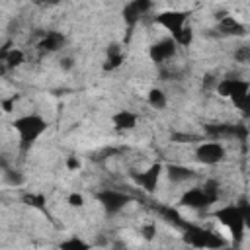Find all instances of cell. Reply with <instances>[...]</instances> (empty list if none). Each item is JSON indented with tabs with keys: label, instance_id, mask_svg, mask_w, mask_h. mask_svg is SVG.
I'll return each instance as SVG.
<instances>
[{
	"label": "cell",
	"instance_id": "1",
	"mask_svg": "<svg viewBox=\"0 0 250 250\" xmlns=\"http://www.w3.org/2000/svg\"><path fill=\"white\" fill-rule=\"evenodd\" d=\"M12 127H14V131L18 133L21 150H29L31 145L47 131V121H45L41 115L29 113V115L18 117V119L12 123Z\"/></svg>",
	"mask_w": 250,
	"mask_h": 250
},
{
	"label": "cell",
	"instance_id": "6",
	"mask_svg": "<svg viewBox=\"0 0 250 250\" xmlns=\"http://www.w3.org/2000/svg\"><path fill=\"white\" fill-rule=\"evenodd\" d=\"M98 201L104 205L105 211L117 213V211H121L129 203V195H125L121 191H115V189H105V191H102L98 195Z\"/></svg>",
	"mask_w": 250,
	"mask_h": 250
},
{
	"label": "cell",
	"instance_id": "20",
	"mask_svg": "<svg viewBox=\"0 0 250 250\" xmlns=\"http://www.w3.org/2000/svg\"><path fill=\"white\" fill-rule=\"evenodd\" d=\"M66 201H68L70 207H82V205H84V197H82V193H76V191L70 193Z\"/></svg>",
	"mask_w": 250,
	"mask_h": 250
},
{
	"label": "cell",
	"instance_id": "14",
	"mask_svg": "<svg viewBox=\"0 0 250 250\" xmlns=\"http://www.w3.org/2000/svg\"><path fill=\"white\" fill-rule=\"evenodd\" d=\"M6 64H8V68H16V66H20V64H23V61H25V53L21 51V49H16V47H10L2 57H0Z\"/></svg>",
	"mask_w": 250,
	"mask_h": 250
},
{
	"label": "cell",
	"instance_id": "18",
	"mask_svg": "<svg viewBox=\"0 0 250 250\" xmlns=\"http://www.w3.org/2000/svg\"><path fill=\"white\" fill-rule=\"evenodd\" d=\"M6 182L12 184V186H20L23 182V176L20 172H14V170H6Z\"/></svg>",
	"mask_w": 250,
	"mask_h": 250
},
{
	"label": "cell",
	"instance_id": "8",
	"mask_svg": "<svg viewBox=\"0 0 250 250\" xmlns=\"http://www.w3.org/2000/svg\"><path fill=\"white\" fill-rule=\"evenodd\" d=\"M180 203L186 205V207H189V209H203V207H207L209 203H213V199L205 193L203 188H191V189H188V191L182 195Z\"/></svg>",
	"mask_w": 250,
	"mask_h": 250
},
{
	"label": "cell",
	"instance_id": "2",
	"mask_svg": "<svg viewBox=\"0 0 250 250\" xmlns=\"http://www.w3.org/2000/svg\"><path fill=\"white\" fill-rule=\"evenodd\" d=\"M215 215H217L219 223H223L230 230L232 236L240 238L244 234V227H246V219H248V207H246V203H240V205H225Z\"/></svg>",
	"mask_w": 250,
	"mask_h": 250
},
{
	"label": "cell",
	"instance_id": "11",
	"mask_svg": "<svg viewBox=\"0 0 250 250\" xmlns=\"http://www.w3.org/2000/svg\"><path fill=\"white\" fill-rule=\"evenodd\" d=\"M166 174L168 178L174 182V184H180V182H188L195 176V170L188 168V166H182V164H172L166 168Z\"/></svg>",
	"mask_w": 250,
	"mask_h": 250
},
{
	"label": "cell",
	"instance_id": "23",
	"mask_svg": "<svg viewBox=\"0 0 250 250\" xmlns=\"http://www.w3.org/2000/svg\"><path fill=\"white\" fill-rule=\"evenodd\" d=\"M72 66H74V62H72V59H70V57H64V59H61V68L68 70V68H72Z\"/></svg>",
	"mask_w": 250,
	"mask_h": 250
},
{
	"label": "cell",
	"instance_id": "12",
	"mask_svg": "<svg viewBox=\"0 0 250 250\" xmlns=\"http://www.w3.org/2000/svg\"><path fill=\"white\" fill-rule=\"evenodd\" d=\"M219 27H221V31L223 33H227V35H244V25L234 18V16H223L221 20H219Z\"/></svg>",
	"mask_w": 250,
	"mask_h": 250
},
{
	"label": "cell",
	"instance_id": "4",
	"mask_svg": "<svg viewBox=\"0 0 250 250\" xmlns=\"http://www.w3.org/2000/svg\"><path fill=\"white\" fill-rule=\"evenodd\" d=\"M154 21H156L158 25H162V27L170 33V37H174V35L186 25V21H188V12H180V10L162 12V14H158V16L154 18Z\"/></svg>",
	"mask_w": 250,
	"mask_h": 250
},
{
	"label": "cell",
	"instance_id": "10",
	"mask_svg": "<svg viewBox=\"0 0 250 250\" xmlns=\"http://www.w3.org/2000/svg\"><path fill=\"white\" fill-rule=\"evenodd\" d=\"M137 113H133V111H129V109H121V111H117L113 117H111V123H113V127L115 129H119V131H129V129H135L137 127Z\"/></svg>",
	"mask_w": 250,
	"mask_h": 250
},
{
	"label": "cell",
	"instance_id": "5",
	"mask_svg": "<svg viewBox=\"0 0 250 250\" xmlns=\"http://www.w3.org/2000/svg\"><path fill=\"white\" fill-rule=\"evenodd\" d=\"M160 176H162V164H150L146 170H143V172H135L133 174V180H135V184L139 186V188H143L145 191H148V193H152L154 189H156V186H158V180H160Z\"/></svg>",
	"mask_w": 250,
	"mask_h": 250
},
{
	"label": "cell",
	"instance_id": "3",
	"mask_svg": "<svg viewBox=\"0 0 250 250\" xmlns=\"http://www.w3.org/2000/svg\"><path fill=\"white\" fill-rule=\"evenodd\" d=\"M195 158H197L201 164H207V166L219 164V162L225 158V146H223V143H219V141L199 143L197 148H195Z\"/></svg>",
	"mask_w": 250,
	"mask_h": 250
},
{
	"label": "cell",
	"instance_id": "19",
	"mask_svg": "<svg viewBox=\"0 0 250 250\" xmlns=\"http://www.w3.org/2000/svg\"><path fill=\"white\" fill-rule=\"evenodd\" d=\"M61 248H88V244L80 238H70V240L61 242Z\"/></svg>",
	"mask_w": 250,
	"mask_h": 250
},
{
	"label": "cell",
	"instance_id": "9",
	"mask_svg": "<svg viewBox=\"0 0 250 250\" xmlns=\"http://www.w3.org/2000/svg\"><path fill=\"white\" fill-rule=\"evenodd\" d=\"M152 8V0H131L127 6H125V10H123V18H125V21L127 23H137L148 10Z\"/></svg>",
	"mask_w": 250,
	"mask_h": 250
},
{
	"label": "cell",
	"instance_id": "15",
	"mask_svg": "<svg viewBox=\"0 0 250 250\" xmlns=\"http://www.w3.org/2000/svg\"><path fill=\"white\" fill-rule=\"evenodd\" d=\"M146 100H148V105L154 107V109H162V107H166V104H168L166 94H164L160 88H152V90H148Z\"/></svg>",
	"mask_w": 250,
	"mask_h": 250
},
{
	"label": "cell",
	"instance_id": "22",
	"mask_svg": "<svg viewBox=\"0 0 250 250\" xmlns=\"http://www.w3.org/2000/svg\"><path fill=\"white\" fill-rule=\"evenodd\" d=\"M80 166H82V162H80L78 156H68V158H66V168H68V170H78Z\"/></svg>",
	"mask_w": 250,
	"mask_h": 250
},
{
	"label": "cell",
	"instance_id": "17",
	"mask_svg": "<svg viewBox=\"0 0 250 250\" xmlns=\"http://www.w3.org/2000/svg\"><path fill=\"white\" fill-rule=\"evenodd\" d=\"M23 201H25L27 205L35 207V209H43V207H45V195H41V193H27V195L23 197Z\"/></svg>",
	"mask_w": 250,
	"mask_h": 250
},
{
	"label": "cell",
	"instance_id": "13",
	"mask_svg": "<svg viewBox=\"0 0 250 250\" xmlns=\"http://www.w3.org/2000/svg\"><path fill=\"white\" fill-rule=\"evenodd\" d=\"M62 43H64L62 33L49 31V33H45V35H43V39L39 41V47H41L43 51H57V49H61V47H62Z\"/></svg>",
	"mask_w": 250,
	"mask_h": 250
},
{
	"label": "cell",
	"instance_id": "21",
	"mask_svg": "<svg viewBox=\"0 0 250 250\" xmlns=\"http://www.w3.org/2000/svg\"><path fill=\"white\" fill-rule=\"evenodd\" d=\"M141 234H143L146 240L154 238V234H156V227H154V223H148V225H145V227L141 229Z\"/></svg>",
	"mask_w": 250,
	"mask_h": 250
},
{
	"label": "cell",
	"instance_id": "16",
	"mask_svg": "<svg viewBox=\"0 0 250 250\" xmlns=\"http://www.w3.org/2000/svg\"><path fill=\"white\" fill-rule=\"evenodd\" d=\"M172 39L176 41L178 47H188V45H191V41H193V31H191L189 25H184Z\"/></svg>",
	"mask_w": 250,
	"mask_h": 250
},
{
	"label": "cell",
	"instance_id": "7",
	"mask_svg": "<svg viewBox=\"0 0 250 250\" xmlns=\"http://www.w3.org/2000/svg\"><path fill=\"white\" fill-rule=\"evenodd\" d=\"M176 41L172 39V37H164V39H160V41H156L152 47H150V51H148V55H150V59L154 61V62H166L168 59H172L174 55H176Z\"/></svg>",
	"mask_w": 250,
	"mask_h": 250
}]
</instances>
